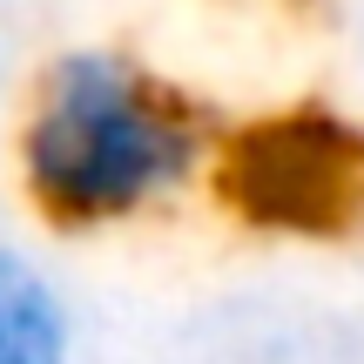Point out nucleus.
<instances>
[{
	"mask_svg": "<svg viewBox=\"0 0 364 364\" xmlns=\"http://www.w3.org/2000/svg\"><path fill=\"white\" fill-rule=\"evenodd\" d=\"M196 156L189 115L108 48L54 54L21 115V189L68 230L122 223L176 196Z\"/></svg>",
	"mask_w": 364,
	"mask_h": 364,
	"instance_id": "obj_1",
	"label": "nucleus"
},
{
	"mask_svg": "<svg viewBox=\"0 0 364 364\" xmlns=\"http://www.w3.org/2000/svg\"><path fill=\"white\" fill-rule=\"evenodd\" d=\"M0 364H75V317L21 243H0Z\"/></svg>",
	"mask_w": 364,
	"mask_h": 364,
	"instance_id": "obj_2",
	"label": "nucleus"
}]
</instances>
